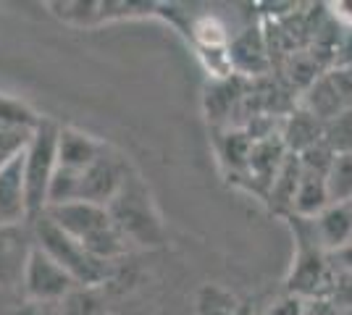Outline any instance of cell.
<instances>
[{
	"label": "cell",
	"mask_w": 352,
	"mask_h": 315,
	"mask_svg": "<svg viewBox=\"0 0 352 315\" xmlns=\"http://www.w3.org/2000/svg\"><path fill=\"white\" fill-rule=\"evenodd\" d=\"M45 215L58 226L60 231H66L82 247H87L92 255L108 260V263H116L118 257L126 255L129 247H132L124 240V234L116 229L111 213L103 205L69 202V205H60V208H47Z\"/></svg>",
	"instance_id": "1"
},
{
	"label": "cell",
	"mask_w": 352,
	"mask_h": 315,
	"mask_svg": "<svg viewBox=\"0 0 352 315\" xmlns=\"http://www.w3.org/2000/svg\"><path fill=\"white\" fill-rule=\"evenodd\" d=\"M294 234V257L292 268L287 273V289L292 297L300 300H326L334 281V263L331 255L318 244L313 218L287 215Z\"/></svg>",
	"instance_id": "2"
},
{
	"label": "cell",
	"mask_w": 352,
	"mask_h": 315,
	"mask_svg": "<svg viewBox=\"0 0 352 315\" xmlns=\"http://www.w3.org/2000/svg\"><path fill=\"white\" fill-rule=\"evenodd\" d=\"M32 237L45 255L53 257L60 268L85 289H95V286L105 284L113 273V263L95 257L87 247H82L74 237L60 231L45 213L32 221Z\"/></svg>",
	"instance_id": "3"
},
{
	"label": "cell",
	"mask_w": 352,
	"mask_h": 315,
	"mask_svg": "<svg viewBox=\"0 0 352 315\" xmlns=\"http://www.w3.org/2000/svg\"><path fill=\"white\" fill-rule=\"evenodd\" d=\"M58 124L43 116L24 150V192H27L30 224L40 218L47 208V189L58 168Z\"/></svg>",
	"instance_id": "4"
},
{
	"label": "cell",
	"mask_w": 352,
	"mask_h": 315,
	"mask_svg": "<svg viewBox=\"0 0 352 315\" xmlns=\"http://www.w3.org/2000/svg\"><path fill=\"white\" fill-rule=\"evenodd\" d=\"M108 213L129 244L147 247V244L163 242V226L158 221V213L153 208L147 187L137 174H129V179L124 181L116 200L108 205Z\"/></svg>",
	"instance_id": "5"
},
{
	"label": "cell",
	"mask_w": 352,
	"mask_h": 315,
	"mask_svg": "<svg viewBox=\"0 0 352 315\" xmlns=\"http://www.w3.org/2000/svg\"><path fill=\"white\" fill-rule=\"evenodd\" d=\"M32 247V224L0 229V315L24 302V270Z\"/></svg>",
	"instance_id": "6"
},
{
	"label": "cell",
	"mask_w": 352,
	"mask_h": 315,
	"mask_svg": "<svg viewBox=\"0 0 352 315\" xmlns=\"http://www.w3.org/2000/svg\"><path fill=\"white\" fill-rule=\"evenodd\" d=\"M74 289H79V284L53 257L45 255L34 244L30 260H27V270H24V300L60 302L63 297H69Z\"/></svg>",
	"instance_id": "7"
},
{
	"label": "cell",
	"mask_w": 352,
	"mask_h": 315,
	"mask_svg": "<svg viewBox=\"0 0 352 315\" xmlns=\"http://www.w3.org/2000/svg\"><path fill=\"white\" fill-rule=\"evenodd\" d=\"M129 174H132V168L126 163V158H121L118 152H111L105 148L103 155L89 165L87 171H82L79 202H92V205L108 208L121 192L124 181L129 179Z\"/></svg>",
	"instance_id": "8"
},
{
	"label": "cell",
	"mask_w": 352,
	"mask_h": 315,
	"mask_svg": "<svg viewBox=\"0 0 352 315\" xmlns=\"http://www.w3.org/2000/svg\"><path fill=\"white\" fill-rule=\"evenodd\" d=\"M30 224L24 192V152L0 171V229Z\"/></svg>",
	"instance_id": "9"
},
{
	"label": "cell",
	"mask_w": 352,
	"mask_h": 315,
	"mask_svg": "<svg viewBox=\"0 0 352 315\" xmlns=\"http://www.w3.org/2000/svg\"><path fill=\"white\" fill-rule=\"evenodd\" d=\"M105 145L92 135L74 129V126H60L58 132V165L72 168V171H87L103 155Z\"/></svg>",
	"instance_id": "10"
},
{
	"label": "cell",
	"mask_w": 352,
	"mask_h": 315,
	"mask_svg": "<svg viewBox=\"0 0 352 315\" xmlns=\"http://www.w3.org/2000/svg\"><path fill=\"white\" fill-rule=\"evenodd\" d=\"M313 229L318 244L331 255L352 242V205L350 202H331L313 218Z\"/></svg>",
	"instance_id": "11"
},
{
	"label": "cell",
	"mask_w": 352,
	"mask_h": 315,
	"mask_svg": "<svg viewBox=\"0 0 352 315\" xmlns=\"http://www.w3.org/2000/svg\"><path fill=\"white\" fill-rule=\"evenodd\" d=\"M321 132H323V124L310 110H305L302 105L292 110L287 121H284V126H281V145H284V150L292 152V155H300L302 150H308L313 145H318L321 142Z\"/></svg>",
	"instance_id": "12"
},
{
	"label": "cell",
	"mask_w": 352,
	"mask_h": 315,
	"mask_svg": "<svg viewBox=\"0 0 352 315\" xmlns=\"http://www.w3.org/2000/svg\"><path fill=\"white\" fill-rule=\"evenodd\" d=\"M329 189H326V176H316V174H302L297 192L292 200V213L289 215H300V218H316L323 208H329Z\"/></svg>",
	"instance_id": "13"
},
{
	"label": "cell",
	"mask_w": 352,
	"mask_h": 315,
	"mask_svg": "<svg viewBox=\"0 0 352 315\" xmlns=\"http://www.w3.org/2000/svg\"><path fill=\"white\" fill-rule=\"evenodd\" d=\"M300 176H302V171H300V163H297V155L289 152L284 165L279 168V174H276V179L271 181V187H268L271 208L281 213V215L292 213V200L294 192H297V184H300Z\"/></svg>",
	"instance_id": "14"
},
{
	"label": "cell",
	"mask_w": 352,
	"mask_h": 315,
	"mask_svg": "<svg viewBox=\"0 0 352 315\" xmlns=\"http://www.w3.org/2000/svg\"><path fill=\"white\" fill-rule=\"evenodd\" d=\"M40 121H43V116L30 103H24L19 97H11V95H0V129L3 132L34 135Z\"/></svg>",
	"instance_id": "15"
},
{
	"label": "cell",
	"mask_w": 352,
	"mask_h": 315,
	"mask_svg": "<svg viewBox=\"0 0 352 315\" xmlns=\"http://www.w3.org/2000/svg\"><path fill=\"white\" fill-rule=\"evenodd\" d=\"M326 189L331 202H352V152L334 155L326 174Z\"/></svg>",
	"instance_id": "16"
},
{
	"label": "cell",
	"mask_w": 352,
	"mask_h": 315,
	"mask_svg": "<svg viewBox=\"0 0 352 315\" xmlns=\"http://www.w3.org/2000/svg\"><path fill=\"white\" fill-rule=\"evenodd\" d=\"M321 142L334 155L352 152V110H344L334 119L323 121Z\"/></svg>",
	"instance_id": "17"
},
{
	"label": "cell",
	"mask_w": 352,
	"mask_h": 315,
	"mask_svg": "<svg viewBox=\"0 0 352 315\" xmlns=\"http://www.w3.org/2000/svg\"><path fill=\"white\" fill-rule=\"evenodd\" d=\"M331 161H334V152L329 150L323 142H318V145H313V148H308V150H302L297 155L300 171L302 174H316V176H326Z\"/></svg>",
	"instance_id": "18"
},
{
	"label": "cell",
	"mask_w": 352,
	"mask_h": 315,
	"mask_svg": "<svg viewBox=\"0 0 352 315\" xmlns=\"http://www.w3.org/2000/svg\"><path fill=\"white\" fill-rule=\"evenodd\" d=\"M95 289H74L69 297H63L58 305L60 315H98V300L92 294Z\"/></svg>",
	"instance_id": "19"
},
{
	"label": "cell",
	"mask_w": 352,
	"mask_h": 315,
	"mask_svg": "<svg viewBox=\"0 0 352 315\" xmlns=\"http://www.w3.org/2000/svg\"><path fill=\"white\" fill-rule=\"evenodd\" d=\"M32 135H21V132H3L0 129V171L6 165H11L27 150V142H30Z\"/></svg>",
	"instance_id": "20"
},
{
	"label": "cell",
	"mask_w": 352,
	"mask_h": 315,
	"mask_svg": "<svg viewBox=\"0 0 352 315\" xmlns=\"http://www.w3.org/2000/svg\"><path fill=\"white\" fill-rule=\"evenodd\" d=\"M326 300H331L337 310H352V273L334 268V281Z\"/></svg>",
	"instance_id": "21"
},
{
	"label": "cell",
	"mask_w": 352,
	"mask_h": 315,
	"mask_svg": "<svg viewBox=\"0 0 352 315\" xmlns=\"http://www.w3.org/2000/svg\"><path fill=\"white\" fill-rule=\"evenodd\" d=\"M60 302H32V300H24L21 305H16L11 313L6 315H60L58 310Z\"/></svg>",
	"instance_id": "22"
},
{
	"label": "cell",
	"mask_w": 352,
	"mask_h": 315,
	"mask_svg": "<svg viewBox=\"0 0 352 315\" xmlns=\"http://www.w3.org/2000/svg\"><path fill=\"white\" fill-rule=\"evenodd\" d=\"M263 315H305V300L287 294V297L274 302Z\"/></svg>",
	"instance_id": "23"
},
{
	"label": "cell",
	"mask_w": 352,
	"mask_h": 315,
	"mask_svg": "<svg viewBox=\"0 0 352 315\" xmlns=\"http://www.w3.org/2000/svg\"><path fill=\"white\" fill-rule=\"evenodd\" d=\"M331 263H334V268L337 270L352 273V242L350 244H344V247L337 250V253H331Z\"/></svg>",
	"instance_id": "24"
},
{
	"label": "cell",
	"mask_w": 352,
	"mask_h": 315,
	"mask_svg": "<svg viewBox=\"0 0 352 315\" xmlns=\"http://www.w3.org/2000/svg\"><path fill=\"white\" fill-rule=\"evenodd\" d=\"M334 14H337L344 24L352 27V3H334Z\"/></svg>",
	"instance_id": "25"
},
{
	"label": "cell",
	"mask_w": 352,
	"mask_h": 315,
	"mask_svg": "<svg viewBox=\"0 0 352 315\" xmlns=\"http://www.w3.org/2000/svg\"><path fill=\"white\" fill-rule=\"evenodd\" d=\"M337 315H352V310H337Z\"/></svg>",
	"instance_id": "26"
},
{
	"label": "cell",
	"mask_w": 352,
	"mask_h": 315,
	"mask_svg": "<svg viewBox=\"0 0 352 315\" xmlns=\"http://www.w3.org/2000/svg\"><path fill=\"white\" fill-rule=\"evenodd\" d=\"M350 205H352V202H350Z\"/></svg>",
	"instance_id": "27"
}]
</instances>
